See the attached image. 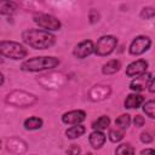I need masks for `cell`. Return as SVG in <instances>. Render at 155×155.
I'll use <instances>...</instances> for the list:
<instances>
[{"instance_id":"1","label":"cell","mask_w":155,"mask_h":155,"mask_svg":"<svg viewBox=\"0 0 155 155\" xmlns=\"http://www.w3.org/2000/svg\"><path fill=\"white\" fill-rule=\"evenodd\" d=\"M22 40L34 50H46L54 45L56 36L42 29H25L22 31Z\"/></svg>"},{"instance_id":"2","label":"cell","mask_w":155,"mask_h":155,"mask_svg":"<svg viewBox=\"0 0 155 155\" xmlns=\"http://www.w3.org/2000/svg\"><path fill=\"white\" fill-rule=\"evenodd\" d=\"M61 63L58 57L54 56H38L29 58L24 61L21 64V69L23 71H30V73H38L42 70H51L56 67H58Z\"/></svg>"},{"instance_id":"3","label":"cell","mask_w":155,"mask_h":155,"mask_svg":"<svg viewBox=\"0 0 155 155\" xmlns=\"http://www.w3.org/2000/svg\"><path fill=\"white\" fill-rule=\"evenodd\" d=\"M27 54H28V51L22 44L12 40L0 41V56H4L13 61H18V59L25 58Z\"/></svg>"},{"instance_id":"4","label":"cell","mask_w":155,"mask_h":155,"mask_svg":"<svg viewBox=\"0 0 155 155\" xmlns=\"http://www.w3.org/2000/svg\"><path fill=\"white\" fill-rule=\"evenodd\" d=\"M117 46V39L114 35H103L94 44V52L99 57L109 56Z\"/></svg>"},{"instance_id":"5","label":"cell","mask_w":155,"mask_h":155,"mask_svg":"<svg viewBox=\"0 0 155 155\" xmlns=\"http://www.w3.org/2000/svg\"><path fill=\"white\" fill-rule=\"evenodd\" d=\"M33 21L35 24L39 25V28H41L42 30L50 31V33L59 30L62 27V23L57 17L52 15H47V13H35L33 16Z\"/></svg>"},{"instance_id":"6","label":"cell","mask_w":155,"mask_h":155,"mask_svg":"<svg viewBox=\"0 0 155 155\" xmlns=\"http://www.w3.org/2000/svg\"><path fill=\"white\" fill-rule=\"evenodd\" d=\"M150 46H151V39L149 36L138 35L131 41L128 46V52L132 56H139L147 52L150 48Z\"/></svg>"},{"instance_id":"7","label":"cell","mask_w":155,"mask_h":155,"mask_svg":"<svg viewBox=\"0 0 155 155\" xmlns=\"http://www.w3.org/2000/svg\"><path fill=\"white\" fill-rule=\"evenodd\" d=\"M148 70V62L145 59H137V61H133L131 62L127 67H126V71L125 74L128 76V78H138L143 74H145Z\"/></svg>"},{"instance_id":"8","label":"cell","mask_w":155,"mask_h":155,"mask_svg":"<svg viewBox=\"0 0 155 155\" xmlns=\"http://www.w3.org/2000/svg\"><path fill=\"white\" fill-rule=\"evenodd\" d=\"M94 52V44L92 40H82L79 42L74 50H73V56L78 59H84L92 54Z\"/></svg>"},{"instance_id":"9","label":"cell","mask_w":155,"mask_h":155,"mask_svg":"<svg viewBox=\"0 0 155 155\" xmlns=\"http://www.w3.org/2000/svg\"><path fill=\"white\" fill-rule=\"evenodd\" d=\"M86 119V113L81 109L70 110L62 115V122L65 125H80Z\"/></svg>"},{"instance_id":"10","label":"cell","mask_w":155,"mask_h":155,"mask_svg":"<svg viewBox=\"0 0 155 155\" xmlns=\"http://www.w3.org/2000/svg\"><path fill=\"white\" fill-rule=\"evenodd\" d=\"M153 78V74L151 73H145L138 78H134L131 82H130V88L137 93V92H140V91H144L148 86V82L149 80Z\"/></svg>"},{"instance_id":"11","label":"cell","mask_w":155,"mask_h":155,"mask_svg":"<svg viewBox=\"0 0 155 155\" xmlns=\"http://www.w3.org/2000/svg\"><path fill=\"white\" fill-rule=\"evenodd\" d=\"M143 103H144V97L142 94H139V93H130L126 97V99L124 102V105L127 109H137Z\"/></svg>"},{"instance_id":"12","label":"cell","mask_w":155,"mask_h":155,"mask_svg":"<svg viewBox=\"0 0 155 155\" xmlns=\"http://www.w3.org/2000/svg\"><path fill=\"white\" fill-rule=\"evenodd\" d=\"M105 134L102 131H92L88 136V142L93 149H101L105 143Z\"/></svg>"},{"instance_id":"13","label":"cell","mask_w":155,"mask_h":155,"mask_svg":"<svg viewBox=\"0 0 155 155\" xmlns=\"http://www.w3.org/2000/svg\"><path fill=\"white\" fill-rule=\"evenodd\" d=\"M121 68V62L119 59H110L102 65V73L104 75H113L117 73Z\"/></svg>"},{"instance_id":"14","label":"cell","mask_w":155,"mask_h":155,"mask_svg":"<svg viewBox=\"0 0 155 155\" xmlns=\"http://www.w3.org/2000/svg\"><path fill=\"white\" fill-rule=\"evenodd\" d=\"M90 92H92V93L96 92V94H90V98L92 101H102V99H104L105 97L109 96L110 88H109V86H101V85H98V86H94Z\"/></svg>"},{"instance_id":"15","label":"cell","mask_w":155,"mask_h":155,"mask_svg":"<svg viewBox=\"0 0 155 155\" xmlns=\"http://www.w3.org/2000/svg\"><path fill=\"white\" fill-rule=\"evenodd\" d=\"M44 125V121L41 117L39 116H30L28 119L24 120L23 122V126L27 131H36V130H40Z\"/></svg>"},{"instance_id":"16","label":"cell","mask_w":155,"mask_h":155,"mask_svg":"<svg viewBox=\"0 0 155 155\" xmlns=\"http://www.w3.org/2000/svg\"><path fill=\"white\" fill-rule=\"evenodd\" d=\"M85 132H86V127L82 126L81 124H80V125H73L71 127H69V128L65 131V136H67V138H69V139H76V138H79V137H81Z\"/></svg>"},{"instance_id":"17","label":"cell","mask_w":155,"mask_h":155,"mask_svg":"<svg viewBox=\"0 0 155 155\" xmlns=\"http://www.w3.org/2000/svg\"><path fill=\"white\" fill-rule=\"evenodd\" d=\"M109 125H110V117L108 115H102L96 121L92 122V128L93 131H103L108 128Z\"/></svg>"},{"instance_id":"18","label":"cell","mask_w":155,"mask_h":155,"mask_svg":"<svg viewBox=\"0 0 155 155\" xmlns=\"http://www.w3.org/2000/svg\"><path fill=\"white\" fill-rule=\"evenodd\" d=\"M17 10V4L13 1H5L0 0V15H12Z\"/></svg>"},{"instance_id":"19","label":"cell","mask_w":155,"mask_h":155,"mask_svg":"<svg viewBox=\"0 0 155 155\" xmlns=\"http://www.w3.org/2000/svg\"><path fill=\"white\" fill-rule=\"evenodd\" d=\"M130 124H131V116L128 114H121L115 120V126L122 131H126L130 127Z\"/></svg>"},{"instance_id":"20","label":"cell","mask_w":155,"mask_h":155,"mask_svg":"<svg viewBox=\"0 0 155 155\" xmlns=\"http://www.w3.org/2000/svg\"><path fill=\"white\" fill-rule=\"evenodd\" d=\"M115 155H134V148L130 143H122L115 149Z\"/></svg>"},{"instance_id":"21","label":"cell","mask_w":155,"mask_h":155,"mask_svg":"<svg viewBox=\"0 0 155 155\" xmlns=\"http://www.w3.org/2000/svg\"><path fill=\"white\" fill-rule=\"evenodd\" d=\"M124 133H125V131H122V130H120L117 127L116 128H110L109 133H108V138H109L110 142L117 143L124 138Z\"/></svg>"},{"instance_id":"22","label":"cell","mask_w":155,"mask_h":155,"mask_svg":"<svg viewBox=\"0 0 155 155\" xmlns=\"http://www.w3.org/2000/svg\"><path fill=\"white\" fill-rule=\"evenodd\" d=\"M143 111L145 113V115H148L150 119L155 117V102L153 99L147 101L143 104Z\"/></svg>"},{"instance_id":"23","label":"cell","mask_w":155,"mask_h":155,"mask_svg":"<svg viewBox=\"0 0 155 155\" xmlns=\"http://www.w3.org/2000/svg\"><path fill=\"white\" fill-rule=\"evenodd\" d=\"M139 16H140V18H143V19H153L154 16H155V10H154V7H151V6L143 7L142 11H140V13H139Z\"/></svg>"},{"instance_id":"24","label":"cell","mask_w":155,"mask_h":155,"mask_svg":"<svg viewBox=\"0 0 155 155\" xmlns=\"http://www.w3.org/2000/svg\"><path fill=\"white\" fill-rule=\"evenodd\" d=\"M80 153H81V148L76 144H71L67 150V155H80Z\"/></svg>"},{"instance_id":"25","label":"cell","mask_w":155,"mask_h":155,"mask_svg":"<svg viewBox=\"0 0 155 155\" xmlns=\"http://www.w3.org/2000/svg\"><path fill=\"white\" fill-rule=\"evenodd\" d=\"M88 18H90V23H96V22H98L99 21V13H98V11L97 10H94V8H92L91 11H90V13H88Z\"/></svg>"},{"instance_id":"26","label":"cell","mask_w":155,"mask_h":155,"mask_svg":"<svg viewBox=\"0 0 155 155\" xmlns=\"http://www.w3.org/2000/svg\"><path fill=\"white\" fill-rule=\"evenodd\" d=\"M139 138H140V142H143V143H150V142L153 140V136H151V133L148 132V131L142 132L140 136H139Z\"/></svg>"},{"instance_id":"27","label":"cell","mask_w":155,"mask_h":155,"mask_svg":"<svg viewBox=\"0 0 155 155\" xmlns=\"http://www.w3.org/2000/svg\"><path fill=\"white\" fill-rule=\"evenodd\" d=\"M144 122H145V120H144V117H143L142 115H136L134 119H133V124H134L136 127H142V126H144Z\"/></svg>"},{"instance_id":"28","label":"cell","mask_w":155,"mask_h":155,"mask_svg":"<svg viewBox=\"0 0 155 155\" xmlns=\"http://www.w3.org/2000/svg\"><path fill=\"white\" fill-rule=\"evenodd\" d=\"M140 155H155V150L153 148H147L140 151Z\"/></svg>"},{"instance_id":"29","label":"cell","mask_w":155,"mask_h":155,"mask_svg":"<svg viewBox=\"0 0 155 155\" xmlns=\"http://www.w3.org/2000/svg\"><path fill=\"white\" fill-rule=\"evenodd\" d=\"M147 88H148V91H149L150 93H154V91H155V88H154V78H151V79L149 80Z\"/></svg>"},{"instance_id":"30","label":"cell","mask_w":155,"mask_h":155,"mask_svg":"<svg viewBox=\"0 0 155 155\" xmlns=\"http://www.w3.org/2000/svg\"><path fill=\"white\" fill-rule=\"evenodd\" d=\"M4 82H5V78H4V74L0 71V86L4 85Z\"/></svg>"},{"instance_id":"31","label":"cell","mask_w":155,"mask_h":155,"mask_svg":"<svg viewBox=\"0 0 155 155\" xmlns=\"http://www.w3.org/2000/svg\"><path fill=\"white\" fill-rule=\"evenodd\" d=\"M2 62H4V59H2V58H1V56H0V63H2Z\"/></svg>"},{"instance_id":"32","label":"cell","mask_w":155,"mask_h":155,"mask_svg":"<svg viewBox=\"0 0 155 155\" xmlns=\"http://www.w3.org/2000/svg\"><path fill=\"white\" fill-rule=\"evenodd\" d=\"M0 149H1V140H0Z\"/></svg>"},{"instance_id":"33","label":"cell","mask_w":155,"mask_h":155,"mask_svg":"<svg viewBox=\"0 0 155 155\" xmlns=\"http://www.w3.org/2000/svg\"><path fill=\"white\" fill-rule=\"evenodd\" d=\"M86 155H91V154H86Z\"/></svg>"}]
</instances>
